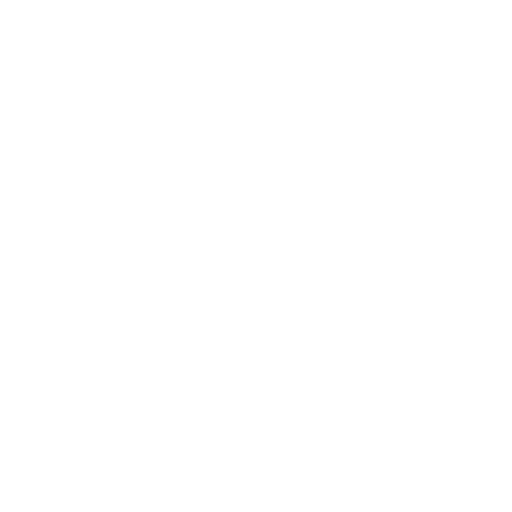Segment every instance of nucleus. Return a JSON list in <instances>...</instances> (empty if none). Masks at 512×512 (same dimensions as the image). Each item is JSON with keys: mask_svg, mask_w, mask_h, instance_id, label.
Here are the masks:
<instances>
[]
</instances>
